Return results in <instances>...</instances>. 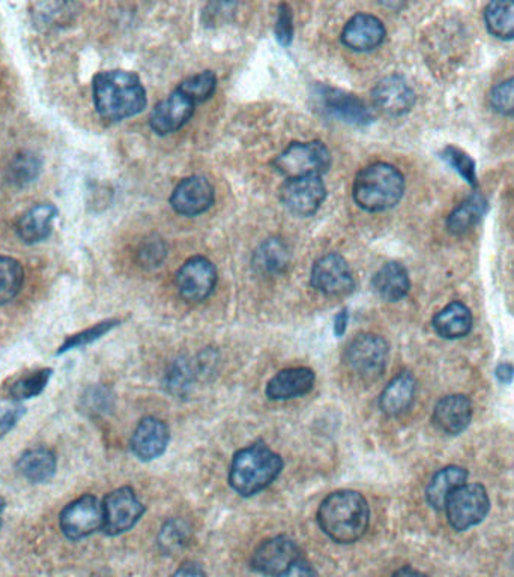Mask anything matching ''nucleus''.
I'll use <instances>...</instances> for the list:
<instances>
[{"label":"nucleus","mask_w":514,"mask_h":577,"mask_svg":"<svg viewBox=\"0 0 514 577\" xmlns=\"http://www.w3.org/2000/svg\"><path fill=\"white\" fill-rule=\"evenodd\" d=\"M172 577H206V573L199 564L185 562L175 571Z\"/></svg>","instance_id":"nucleus-46"},{"label":"nucleus","mask_w":514,"mask_h":577,"mask_svg":"<svg viewBox=\"0 0 514 577\" xmlns=\"http://www.w3.org/2000/svg\"><path fill=\"white\" fill-rule=\"evenodd\" d=\"M215 357L211 352H202L196 360L178 358L170 364L164 384L172 396L185 399L190 396L199 379L206 378L214 370Z\"/></svg>","instance_id":"nucleus-13"},{"label":"nucleus","mask_w":514,"mask_h":577,"mask_svg":"<svg viewBox=\"0 0 514 577\" xmlns=\"http://www.w3.org/2000/svg\"><path fill=\"white\" fill-rule=\"evenodd\" d=\"M194 107H196V103L190 100L184 92L176 89L166 100L155 106L149 124H151L152 130L160 136L175 133L190 121Z\"/></svg>","instance_id":"nucleus-16"},{"label":"nucleus","mask_w":514,"mask_h":577,"mask_svg":"<svg viewBox=\"0 0 514 577\" xmlns=\"http://www.w3.org/2000/svg\"><path fill=\"white\" fill-rule=\"evenodd\" d=\"M496 376L504 384H510L514 378V367L508 363L499 364L498 369H496Z\"/></svg>","instance_id":"nucleus-47"},{"label":"nucleus","mask_w":514,"mask_h":577,"mask_svg":"<svg viewBox=\"0 0 514 577\" xmlns=\"http://www.w3.org/2000/svg\"><path fill=\"white\" fill-rule=\"evenodd\" d=\"M277 577H318V573H316L315 568H313L309 562L298 558L285 573Z\"/></svg>","instance_id":"nucleus-45"},{"label":"nucleus","mask_w":514,"mask_h":577,"mask_svg":"<svg viewBox=\"0 0 514 577\" xmlns=\"http://www.w3.org/2000/svg\"><path fill=\"white\" fill-rule=\"evenodd\" d=\"M390 355L387 340L375 334H361L349 343L345 363L352 373L363 379H376L384 373Z\"/></svg>","instance_id":"nucleus-7"},{"label":"nucleus","mask_w":514,"mask_h":577,"mask_svg":"<svg viewBox=\"0 0 514 577\" xmlns=\"http://www.w3.org/2000/svg\"><path fill=\"white\" fill-rule=\"evenodd\" d=\"M327 197V188L321 176L288 179L280 188L283 205L298 215H312L321 208Z\"/></svg>","instance_id":"nucleus-14"},{"label":"nucleus","mask_w":514,"mask_h":577,"mask_svg":"<svg viewBox=\"0 0 514 577\" xmlns=\"http://www.w3.org/2000/svg\"><path fill=\"white\" fill-rule=\"evenodd\" d=\"M170 203L178 214L194 217L211 208L214 203V188L203 176H191L173 190Z\"/></svg>","instance_id":"nucleus-17"},{"label":"nucleus","mask_w":514,"mask_h":577,"mask_svg":"<svg viewBox=\"0 0 514 577\" xmlns=\"http://www.w3.org/2000/svg\"><path fill=\"white\" fill-rule=\"evenodd\" d=\"M4 511H5V501L4 498L0 496V526H2V517H4Z\"/></svg>","instance_id":"nucleus-50"},{"label":"nucleus","mask_w":514,"mask_h":577,"mask_svg":"<svg viewBox=\"0 0 514 577\" xmlns=\"http://www.w3.org/2000/svg\"><path fill=\"white\" fill-rule=\"evenodd\" d=\"M52 375V369H41L31 373V375L25 376V378H20L19 381L14 382L13 387H11V400L22 402V400L40 396L44 388L49 384Z\"/></svg>","instance_id":"nucleus-34"},{"label":"nucleus","mask_w":514,"mask_h":577,"mask_svg":"<svg viewBox=\"0 0 514 577\" xmlns=\"http://www.w3.org/2000/svg\"><path fill=\"white\" fill-rule=\"evenodd\" d=\"M417 391V382L411 373L403 372L397 375L382 391L379 406L387 415H400L411 408Z\"/></svg>","instance_id":"nucleus-24"},{"label":"nucleus","mask_w":514,"mask_h":577,"mask_svg":"<svg viewBox=\"0 0 514 577\" xmlns=\"http://www.w3.org/2000/svg\"><path fill=\"white\" fill-rule=\"evenodd\" d=\"M330 166V151L322 142L292 143L274 161V167L288 179L321 176Z\"/></svg>","instance_id":"nucleus-5"},{"label":"nucleus","mask_w":514,"mask_h":577,"mask_svg":"<svg viewBox=\"0 0 514 577\" xmlns=\"http://www.w3.org/2000/svg\"><path fill=\"white\" fill-rule=\"evenodd\" d=\"M405 193V178L399 169L387 163L364 167L354 181L352 196L364 211L381 212L393 208Z\"/></svg>","instance_id":"nucleus-4"},{"label":"nucleus","mask_w":514,"mask_h":577,"mask_svg":"<svg viewBox=\"0 0 514 577\" xmlns=\"http://www.w3.org/2000/svg\"><path fill=\"white\" fill-rule=\"evenodd\" d=\"M217 284V271L208 259L191 257L176 274V286L184 300L200 303L206 300Z\"/></svg>","instance_id":"nucleus-12"},{"label":"nucleus","mask_w":514,"mask_h":577,"mask_svg":"<svg viewBox=\"0 0 514 577\" xmlns=\"http://www.w3.org/2000/svg\"><path fill=\"white\" fill-rule=\"evenodd\" d=\"M56 214H58V209L53 205H38L29 209L17 221V235L26 244L44 241L52 233Z\"/></svg>","instance_id":"nucleus-25"},{"label":"nucleus","mask_w":514,"mask_h":577,"mask_svg":"<svg viewBox=\"0 0 514 577\" xmlns=\"http://www.w3.org/2000/svg\"><path fill=\"white\" fill-rule=\"evenodd\" d=\"M385 40V26L378 17L357 14L346 23L342 41L354 52H370L381 46Z\"/></svg>","instance_id":"nucleus-19"},{"label":"nucleus","mask_w":514,"mask_h":577,"mask_svg":"<svg viewBox=\"0 0 514 577\" xmlns=\"http://www.w3.org/2000/svg\"><path fill=\"white\" fill-rule=\"evenodd\" d=\"M191 538V528L185 520L173 519L167 522L161 529L158 544L166 553H175L184 549Z\"/></svg>","instance_id":"nucleus-35"},{"label":"nucleus","mask_w":514,"mask_h":577,"mask_svg":"<svg viewBox=\"0 0 514 577\" xmlns=\"http://www.w3.org/2000/svg\"><path fill=\"white\" fill-rule=\"evenodd\" d=\"M215 86H217V79H215L214 73L205 71V73L188 77L178 89L197 104L208 100L214 94Z\"/></svg>","instance_id":"nucleus-37"},{"label":"nucleus","mask_w":514,"mask_h":577,"mask_svg":"<svg viewBox=\"0 0 514 577\" xmlns=\"http://www.w3.org/2000/svg\"><path fill=\"white\" fill-rule=\"evenodd\" d=\"M113 397L104 387H94L83 397V408L91 414H103L112 408Z\"/></svg>","instance_id":"nucleus-42"},{"label":"nucleus","mask_w":514,"mask_h":577,"mask_svg":"<svg viewBox=\"0 0 514 577\" xmlns=\"http://www.w3.org/2000/svg\"><path fill=\"white\" fill-rule=\"evenodd\" d=\"M283 469V460L264 444H254L233 457L229 481L241 496H253L267 489Z\"/></svg>","instance_id":"nucleus-3"},{"label":"nucleus","mask_w":514,"mask_h":577,"mask_svg":"<svg viewBox=\"0 0 514 577\" xmlns=\"http://www.w3.org/2000/svg\"><path fill=\"white\" fill-rule=\"evenodd\" d=\"M373 103L390 116L406 115L414 107L415 94L402 76H388L375 86Z\"/></svg>","instance_id":"nucleus-18"},{"label":"nucleus","mask_w":514,"mask_h":577,"mask_svg":"<svg viewBox=\"0 0 514 577\" xmlns=\"http://www.w3.org/2000/svg\"><path fill=\"white\" fill-rule=\"evenodd\" d=\"M373 287L382 300L397 303L403 300L411 289L408 271L402 263H387L373 277Z\"/></svg>","instance_id":"nucleus-23"},{"label":"nucleus","mask_w":514,"mask_h":577,"mask_svg":"<svg viewBox=\"0 0 514 577\" xmlns=\"http://www.w3.org/2000/svg\"><path fill=\"white\" fill-rule=\"evenodd\" d=\"M74 5L64 4V2H53V4L35 5L34 20L38 26L53 28L70 22L73 16Z\"/></svg>","instance_id":"nucleus-36"},{"label":"nucleus","mask_w":514,"mask_h":577,"mask_svg":"<svg viewBox=\"0 0 514 577\" xmlns=\"http://www.w3.org/2000/svg\"><path fill=\"white\" fill-rule=\"evenodd\" d=\"M312 284L322 294L340 297L354 291V274L345 257L337 253L325 254L313 266Z\"/></svg>","instance_id":"nucleus-11"},{"label":"nucleus","mask_w":514,"mask_h":577,"mask_svg":"<svg viewBox=\"0 0 514 577\" xmlns=\"http://www.w3.org/2000/svg\"><path fill=\"white\" fill-rule=\"evenodd\" d=\"M291 254L285 242L280 239H268L259 245L253 254V268L262 275L282 274L289 266Z\"/></svg>","instance_id":"nucleus-29"},{"label":"nucleus","mask_w":514,"mask_h":577,"mask_svg":"<svg viewBox=\"0 0 514 577\" xmlns=\"http://www.w3.org/2000/svg\"><path fill=\"white\" fill-rule=\"evenodd\" d=\"M164 256H166V250H164L163 242H149L140 253V260L146 268H155L163 263Z\"/></svg>","instance_id":"nucleus-44"},{"label":"nucleus","mask_w":514,"mask_h":577,"mask_svg":"<svg viewBox=\"0 0 514 577\" xmlns=\"http://www.w3.org/2000/svg\"><path fill=\"white\" fill-rule=\"evenodd\" d=\"M25 272L13 257L0 256V307L7 306L22 291Z\"/></svg>","instance_id":"nucleus-32"},{"label":"nucleus","mask_w":514,"mask_h":577,"mask_svg":"<svg viewBox=\"0 0 514 577\" xmlns=\"http://www.w3.org/2000/svg\"><path fill=\"white\" fill-rule=\"evenodd\" d=\"M94 103L101 118L122 121L146 107V91L136 74L104 71L94 79Z\"/></svg>","instance_id":"nucleus-2"},{"label":"nucleus","mask_w":514,"mask_h":577,"mask_svg":"<svg viewBox=\"0 0 514 577\" xmlns=\"http://www.w3.org/2000/svg\"><path fill=\"white\" fill-rule=\"evenodd\" d=\"M315 381V373L306 367L282 370L268 382L267 396L271 400L297 399L310 393Z\"/></svg>","instance_id":"nucleus-22"},{"label":"nucleus","mask_w":514,"mask_h":577,"mask_svg":"<svg viewBox=\"0 0 514 577\" xmlns=\"http://www.w3.org/2000/svg\"><path fill=\"white\" fill-rule=\"evenodd\" d=\"M348 312L346 310H342L339 315L336 316L334 319V331H336V336H343L346 331V327H348Z\"/></svg>","instance_id":"nucleus-48"},{"label":"nucleus","mask_w":514,"mask_h":577,"mask_svg":"<svg viewBox=\"0 0 514 577\" xmlns=\"http://www.w3.org/2000/svg\"><path fill=\"white\" fill-rule=\"evenodd\" d=\"M442 160L447 161L472 187H477V172H475L474 160L468 154H465L462 149L456 148V146H447L442 151Z\"/></svg>","instance_id":"nucleus-38"},{"label":"nucleus","mask_w":514,"mask_h":577,"mask_svg":"<svg viewBox=\"0 0 514 577\" xmlns=\"http://www.w3.org/2000/svg\"><path fill=\"white\" fill-rule=\"evenodd\" d=\"M169 427L157 418H145L140 421L131 438V450L137 459L151 462L166 451L169 445Z\"/></svg>","instance_id":"nucleus-20"},{"label":"nucleus","mask_w":514,"mask_h":577,"mask_svg":"<svg viewBox=\"0 0 514 577\" xmlns=\"http://www.w3.org/2000/svg\"><path fill=\"white\" fill-rule=\"evenodd\" d=\"M43 163L38 155L32 152H20L8 166V181L17 187L32 184L40 176Z\"/></svg>","instance_id":"nucleus-33"},{"label":"nucleus","mask_w":514,"mask_h":577,"mask_svg":"<svg viewBox=\"0 0 514 577\" xmlns=\"http://www.w3.org/2000/svg\"><path fill=\"white\" fill-rule=\"evenodd\" d=\"M484 22L498 40H514V2H490L484 10Z\"/></svg>","instance_id":"nucleus-31"},{"label":"nucleus","mask_w":514,"mask_h":577,"mask_svg":"<svg viewBox=\"0 0 514 577\" xmlns=\"http://www.w3.org/2000/svg\"><path fill=\"white\" fill-rule=\"evenodd\" d=\"M466 480H468V471L460 468V466H447V468L441 469V471L436 472L435 477L432 478L429 487H427V502L435 510H445V504H447L451 493L466 484Z\"/></svg>","instance_id":"nucleus-27"},{"label":"nucleus","mask_w":514,"mask_h":577,"mask_svg":"<svg viewBox=\"0 0 514 577\" xmlns=\"http://www.w3.org/2000/svg\"><path fill=\"white\" fill-rule=\"evenodd\" d=\"M276 34L280 44L286 47L291 44L292 37H294V17H292L291 8L288 5H280Z\"/></svg>","instance_id":"nucleus-43"},{"label":"nucleus","mask_w":514,"mask_h":577,"mask_svg":"<svg viewBox=\"0 0 514 577\" xmlns=\"http://www.w3.org/2000/svg\"><path fill=\"white\" fill-rule=\"evenodd\" d=\"M432 325L444 339H462L471 333L472 315L465 304L454 301L433 318Z\"/></svg>","instance_id":"nucleus-26"},{"label":"nucleus","mask_w":514,"mask_h":577,"mask_svg":"<svg viewBox=\"0 0 514 577\" xmlns=\"http://www.w3.org/2000/svg\"><path fill=\"white\" fill-rule=\"evenodd\" d=\"M490 106L502 116H514V77L499 83L490 92Z\"/></svg>","instance_id":"nucleus-40"},{"label":"nucleus","mask_w":514,"mask_h":577,"mask_svg":"<svg viewBox=\"0 0 514 577\" xmlns=\"http://www.w3.org/2000/svg\"><path fill=\"white\" fill-rule=\"evenodd\" d=\"M393 577H427L426 574L421 573V571L415 570L412 567H403L397 570L393 574Z\"/></svg>","instance_id":"nucleus-49"},{"label":"nucleus","mask_w":514,"mask_h":577,"mask_svg":"<svg viewBox=\"0 0 514 577\" xmlns=\"http://www.w3.org/2000/svg\"><path fill=\"white\" fill-rule=\"evenodd\" d=\"M298 558L300 550L294 540L288 537H274L257 546L251 558V565L257 573L277 577L285 573Z\"/></svg>","instance_id":"nucleus-15"},{"label":"nucleus","mask_w":514,"mask_h":577,"mask_svg":"<svg viewBox=\"0 0 514 577\" xmlns=\"http://www.w3.org/2000/svg\"><path fill=\"white\" fill-rule=\"evenodd\" d=\"M62 532L70 540H82L103 529V504L94 495H85L68 504L59 517Z\"/></svg>","instance_id":"nucleus-8"},{"label":"nucleus","mask_w":514,"mask_h":577,"mask_svg":"<svg viewBox=\"0 0 514 577\" xmlns=\"http://www.w3.org/2000/svg\"><path fill=\"white\" fill-rule=\"evenodd\" d=\"M318 107L331 118L351 125H367L373 121L372 110L360 98L339 89L318 86L313 94Z\"/></svg>","instance_id":"nucleus-10"},{"label":"nucleus","mask_w":514,"mask_h":577,"mask_svg":"<svg viewBox=\"0 0 514 577\" xmlns=\"http://www.w3.org/2000/svg\"><path fill=\"white\" fill-rule=\"evenodd\" d=\"M25 412V406L16 400L0 403V438H4L16 427Z\"/></svg>","instance_id":"nucleus-41"},{"label":"nucleus","mask_w":514,"mask_h":577,"mask_svg":"<svg viewBox=\"0 0 514 577\" xmlns=\"http://www.w3.org/2000/svg\"><path fill=\"white\" fill-rule=\"evenodd\" d=\"M118 322L107 321L103 324L95 325V327L89 328V330L82 331V333L74 334V336L68 337L65 340L64 345L59 348L58 355L65 354V352L71 351V349L82 348V346L91 345L95 340L103 337L104 334L109 333L113 327H116Z\"/></svg>","instance_id":"nucleus-39"},{"label":"nucleus","mask_w":514,"mask_h":577,"mask_svg":"<svg viewBox=\"0 0 514 577\" xmlns=\"http://www.w3.org/2000/svg\"><path fill=\"white\" fill-rule=\"evenodd\" d=\"M369 504L354 490H339L324 499L318 511L322 531L337 543H355L369 528Z\"/></svg>","instance_id":"nucleus-1"},{"label":"nucleus","mask_w":514,"mask_h":577,"mask_svg":"<svg viewBox=\"0 0 514 577\" xmlns=\"http://www.w3.org/2000/svg\"><path fill=\"white\" fill-rule=\"evenodd\" d=\"M103 510V529L109 535L130 531L145 513V507L130 487H121L109 493L104 498Z\"/></svg>","instance_id":"nucleus-9"},{"label":"nucleus","mask_w":514,"mask_h":577,"mask_svg":"<svg viewBox=\"0 0 514 577\" xmlns=\"http://www.w3.org/2000/svg\"><path fill=\"white\" fill-rule=\"evenodd\" d=\"M487 212V200L481 193H474L466 197L447 220V227L453 235H463L472 227L480 223L481 218Z\"/></svg>","instance_id":"nucleus-30"},{"label":"nucleus","mask_w":514,"mask_h":577,"mask_svg":"<svg viewBox=\"0 0 514 577\" xmlns=\"http://www.w3.org/2000/svg\"><path fill=\"white\" fill-rule=\"evenodd\" d=\"M471 400L462 394H454L439 400L433 411V423L447 435H459L471 423Z\"/></svg>","instance_id":"nucleus-21"},{"label":"nucleus","mask_w":514,"mask_h":577,"mask_svg":"<svg viewBox=\"0 0 514 577\" xmlns=\"http://www.w3.org/2000/svg\"><path fill=\"white\" fill-rule=\"evenodd\" d=\"M489 508V495L481 484H463L451 493L445 513L453 529L466 531L483 522Z\"/></svg>","instance_id":"nucleus-6"},{"label":"nucleus","mask_w":514,"mask_h":577,"mask_svg":"<svg viewBox=\"0 0 514 577\" xmlns=\"http://www.w3.org/2000/svg\"><path fill=\"white\" fill-rule=\"evenodd\" d=\"M17 471L31 483H47L55 477L56 456L47 448L26 451L17 462Z\"/></svg>","instance_id":"nucleus-28"}]
</instances>
